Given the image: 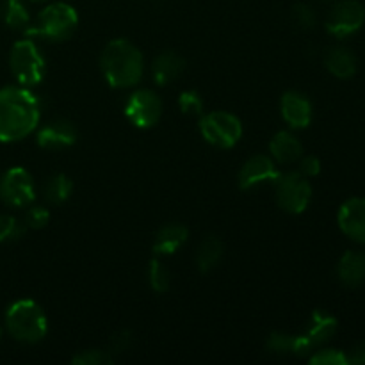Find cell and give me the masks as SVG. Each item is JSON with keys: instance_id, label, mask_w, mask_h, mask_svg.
Returning a JSON list of instances; mask_svg holds the SVG:
<instances>
[{"instance_id": "cell-1", "label": "cell", "mask_w": 365, "mask_h": 365, "mask_svg": "<svg viewBox=\"0 0 365 365\" xmlns=\"http://www.w3.org/2000/svg\"><path fill=\"white\" fill-rule=\"evenodd\" d=\"M39 102L24 86L0 89V143H16L31 135L39 125Z\"/></svg>"}, {"instance_id": "cell-2", "label": "cell", "mask_w": 365, "mask_h": 365, "mask_svg": "<svg viewBox=\"0 0 365 365\" xmlns=\"http://www.w3.org/2000/svg\"><path fill=\"white\" fill-rule=\"evenodd\" d=\"M100 68L110 88L127 89L141 81L145 61L134 43L127 39H114L102 50Z\"/></svg>"}, {"instance_id": "cell-3", "label": "cell", "mask_w": 365, "mask_h": 365, "mask_svg": "<svg viewBox=\"0 0 365 365\" xmlns=\"http://www.w3.org/2000/svg\"><path fill=\"white\" fill-rule=\"evenodd\" d=\"M6 330L13 339L25 344L43 341L48 324L41 307L32 299H18L6 312Z\"/></svg>"}, {"instance_id": "cell-4", "label": "cell", "mask_w": 365, "mask_h": 365, "mask_svg": "<svg viewBox=\"0 0 365 365\" xmlns=\"http://www.w3.org/2000/svg\"><path fill=\"white\" fill-rule=\"evenodd\" d=\"M78 25V14L70 4H48L36 18L34 25H29L25 36H39L50 41H64L73 36Z\"/></svg>"}, {"instance_id": "cell-5", "label": "cell", "mask_w": 365, "mask_h": 365, "mask_svg": "<svg viewBox=\"0 0 365 365\" xmlns=\"http://www.w3.org/2000/svg\"><path fill=\"white\" fill-rule=\"evenodd\" d=\"M9 68L18 84L24 88L41 84L45 78L46 63L43 53L32 39H20L9 52Z\"/></svg>"}, {"instance_id": "cell-6", "label": "cell", "mask_w": 365, "mask_h": 365, "mask_svg": "<svg viewBox=\"0 0 365 365\" xmlns=\"http://www.w3.org/2000/svg\"><path fill=\"white\" fill-rule=\"evenodd\" d=\"M274 196L277 202L285 212L302 214L309 207L312 198V187H310L307 177H303L299 171H287V173H278L274 178Z\"/></svg>"}, {"instance_id": "cell-7", "label": "cell", "mask_w": 365, "mask_h": 365, "mask_svg": "<svg viewBox=\"0 0 365 365\" xmlns=\"http://www.w3.org/2000/svg\"><path fill=\"white\" fill-rule=\"evenodd\" d=\"M200 132L209 145L216 148H232L241 139L242 125L234 114L214 110L200 120Z\"/></svg>"}, {"instance_id": "cell-8", "label": "cell", "mask_w": 365, "mask_h": 365, "mask_svg": "<svg viewBox=\"0 0 365 365\" xmlns=\"http://www.w3.org/2000/svg\"><path fill=\"white\" fill-rule=\"evenodd\" d=\"M36 198V185L32 175L25 168H11L0 177V200L7 207L24 209Z\"/></svg>"}, {"instance_id": "cell-9", "label": "cell", "mask_w": 365, "mask_h": 365, "mask_svg": "<svg viewBox=\"0 0 365 365\" xmlns=\"http://www.w3.org/2000/svg\"><path fill=\"white\" fill-rule=\"evenodd\" d=\"M125 116L134 127L152 128L163 116V102L150 89H139L128 96L125 103Z\"/></svg>"}, {"instance_id": "cell-10", "label": "cell", "mask_w": 365, "mask_h": 365, "mask_svg": "<svg viewBox=\"0 0 365 365\" xmlns=\"http://www.w3.org/2000/svg\"><path fill=\"white\" fill-rule=\"evenodd\" d=\"M365 21V7L359 0H342L335 4L327 20V31L339 39L355 34Z\"/></svg>"}, {"instance_id": "cell-11", "label": "cell", "mask_w": 365, "mask_h": 365, "mask_svg": "<svg viewBox=\"0 0 365 365\" xmlns=\"http://www.w3.org/2000/svg\"><path fill=\"white\" fill-rule=\"evenodd\" d=\"M337 328L339 323L334 316H328V314L316 310L312 314V319H310V324L305 334L296 335V355H309L310 351L323 346L324 342H328L334 337Z\"/></svg>"}, {"instance_id": "cell-12", "label": "cell", "mask_w": 365, "mask_h": 365, "mask_svg": "<svg viewBox=\"0 0 365 365\" xmlns=\"http://www.w3.org/2000/svg\"><path fill=\"white\" fill-rule=\"evenodd\" d=\"M278 177L277 164L267 155H253L245 163L239 171V187L250 191L259 185L271 184Z\"/></svg>"}, {"instance_id": "cell-13", "label": "cell", "mask_w": 365, "mask_h": 365, "mask_svg": "<svg viewBox=\"0 0 365 365\" xmlns=\"http://www.w3.org/2000/svg\"><path fill=\"white\" fill-rule=\"evenodd\" d=\"M36 141L43 150L70 148L77 141V128L68 120H52L39 128Z\"/></svg>"}, {"instance_id": "cell-14", "label": "cell", "mask_w": 365, "mask_h": 365, "mask_svg": "<svg viewBox=\"0 0 365 365\" xmlns=\"http://www.w3.org/2000/svg\"><path fill=\"white\" fill-rule=\"evenodd\" d=\"M339 227L356 242H365V198H351L339 209Z\"/></svg>"}, {"instance_id": "cell-15", "label": "cell", "mask_w": 365, "mask_h": 365, "mask_svg": "<svg viewBox=\"0 0 365 365\" xmlns=\"http://www.w3.org/2000/svg\"><path fill=\"white\" fill-rule=\"evenodd\" d=\"M282 116L291 128L302 130L312 121V103L305 95L298 91H287L282 96Z\"/></svg>"}, {"instance_id": "cell-16", "label": "cell", "mask_w": 365, "mask_h": 365, "mask_svg": "<svg viewBox=\"0 0 365 365\" xmlns=\"http://www.w3.org/2000/svg\"><path fill=\"white\" fill-rule=\"evenodd\" d=\"M269 152L274 163L291 164L303 155V145L292 132L282 130L277 132L271 139Z\"/></svg>"}, {"instance_id": "cell-17", "label": "cell", "mask_w": 365, "mask_h": 365, "mask_svg": "<svg viewBox=\"0 0 365 365\" xmlns=\"http://www.w3.org/2000/svg\"><path fill=\"white\" fill-rule=\"evenodd\" d=\"M185 68L184 57L178 56L177 52H171V50H164L159 56L155 57L152 66V75L155 78V82L159 86L171 84L173 81H177L182 75Z\"/></svg>"}, {"instance_id": "cell-18", "label": "cell", "mask_w": 365, "mask_h": 365, "mask_svg": "<svg viewBox=\"0 0 365 365\" xmlns=\"http://www.w3.org/2000/svg\"><path fill=\"white\" fill-rule=\"evenodd\" d=\"M189 237V230L184 225H164L155 235V241H153V252L157 257L164 255H173L178 252L180 246L185 245Z\"/></svg>"}, {"instance_id": "cell-19", "label": "cell", "mask_w": 365, "mask_h": 365, "mask_svg": "<svg viewBox=\"0 0 365 365\" xmlns=\"http://www.w3.org/2000/svg\"><path fill=\"white\" fill-rule=\"evenodd\" d=\"M337 277L346 287H359L365 282V255L359 252H346L337 266Z\"/></svg>"}, {"instance_id": "cell-20", "label": "cell", "mask_w": 365, "mask_h": 365, "mask_svg": "<svg viewBox=\"0 0 365 365\" xmlns=\"http://www.w3.org/2000/svg\"><path fill=\"white\" fill-rule=\"evenodd\" d=\"M324 66L334 77L351 78L356 73V57L346 46H334L324 56Z\"/></svg>"}, {"instance_id": "cell-21", "label": "cell", "mask_w": 365, "mask_h": 365, "mask_svg": "<svg viewBox=\"0 0 365 365\" xmlns=\"http://www.w3.org/2000/svg\"><path fill=\"white\" fill-rule=\"evenodd\" d=\"M225 253V245L216 235H207L196 252V266L202 273H210L221 262Z\"/></svg>"}, {"instance_id": "cell-22", "label": "cell", "mask_w": 365, "mask_h": 365, "mask_svg": "<svg viewBox=\"0 0 365 365\" xmlns=\"http://www.w3.org/2000/svg\"><path fill=\"white\" fill-rule=\"evenodd\" d=\"M0 18L4 25L13 31H27L31 25V16L24 0H2L0 4Z\"/></svg>"}, {"instance_id": "cell-23", "label": "cell", "mask_w": 365, "mask_h": 365, "mask_svg": "<svg viewBox=\"0 0 365 365\" xmlns=\"http://www.w3.org/2000/svg\"><path fill=\"white\" fill-rule=\"evenodd\" d=\"M73 192V182H71L70 177L63 173H57L53 177H50L46 180L45 189H43V195H45V200L52 205H63L64 202H68Z\"/></svg>"}, {"instance_id": "cell-24", "label": "cell", "mask_w": 365, "mask_h": 365, "mask_svg": "<svg viewBox=\"0 0 365 365\" xmlns=\"http://www.w3.org/2000/svg\"><path fill=\"white\" fill-rule=\"evenodd\" d=\"M148 282L150 287L153 289L155 292L163 294L170 289V282H171V274L168 271V267L160 262L159 259H153L148 266Z\"/></svg>"}, {"instance_id": "cell-25", "label": "cell", "mask_w": 365, "mask_h": 365, "mask_svg": "<svg viewBox=\"0 0 365 365\" xmlns=\"http://www.w3.org/2000/svg\"><path fill=\"white\" fill-rule=\"evenodd\" d=\"M25 223L11 214H0V242H13L24 237Z\"/></svg>"}, {"instance_id": "cell-26", "label": "cell", "mask_w": 365, "mask_h": 365, "mask_svg": "<svg viewBox=\"0 0 365 365\" xmlns=\"http://www.w3.org/2000/svg\"><path fill=\"white\" fill-rule=\"evenodd\" d=\"M267 349L274 355H296V335L274 331L267 339Z\"/></svg>"}, {"instance_id": "cell-27", "label": "cell", "mask_w": 365, "mask_h": 365, "mask_svg": "<svg viewBox=\"0 0 365 365\" xmlns=\"http://www.w3.org/2000/svg\"><path fill=\"white\" fill-rule=\"evenodd\" d=\"M113 362V355L107 349H84L71 359L73 365H110Z\"/></svg>"}, {"instance_id": "cell-28", "label": "cell", "mask_w": 365, "mask_h": 365, "mask_svg": "<svg viewBox=\"0 0 365 365\" xmlns=\"http://www.w3.org/2000/svg\"><path fill=\"white\" fill-rule=\"evenodd\" d=\"M178 107L187 116H200L203 113V100L200 96V93L189 89V91L180 93V96H178Z\"/></svg>"}, {"instance_id": "cell-29", "label": "cell", "mask_w": 365, "mask_h": 365, "mask_svg": "<svg viewBox=\"0 0 365 365\" xmlns=\"http://www.w3.org/2000/svg\"><path fill=\"white\" fill-rule=\"evenodd\" d=\"M291 16H292V21H294L299 29H305V31L314 29L317 24L316 11H314L310 6H307V4H296L291 11Z\"/></svg>"}, {"instance_id": "cell-30", "label": "cell", "mask_w": 365, "mask_h": 365, "mask_svg": "<svg viewBox=\"0 0 365 365\" xmlns=\"http://www.w3.org/2000/svg\"><path fill=\"white\" fill-rule=\"evenodd\" d=\"M48 221H50L48 209L41 205H34L31 207V209H27V212H25V217H24L25 227L31 228V230H41V228H45L46 225H48Z\"/></svg>"}, {"instance_id": "cell-31", "label": "cell", "mask_w": 365, "mask_h": 365, "mask_svg": "<svg viewBox=\"0 0 365 365\" xmlns=\"http://www.w3.org/2000/svg\"><path fill=\"white\" fill-rule=\"evenodd\" d=\"M310 364H314V365H348V360H346V353L339 351V349H317V351L310 356Z\"/></svg>"}, {"instance_id": "cell-32", "label": "cell", "mask_w": 365, "mask_h": 365, "mask_svg": "<svg viewBox=\"0 0 365 365\" xmlns=\"http://www.w3.org/2000/svg\"><path fill=\"white\" fill-rule=\"evenodd\" d=\"M130 344H132L130 331L120 330V331H116L114 335H110L109 348H107V351H109L110 355H118V353L127 351V349L130 348Z\"/></svg>"}, {"instance_id": "cell-33", "label": "cell", "mask_w": 365, "mask_h": 365, "mask_svg": "<svg viewBox=\"0 0 365 365\" xmlns=\"http://www.w3.org/2000/svg\"><path fill=\"white\" fill-rule=\"evenodd\" d=\"M299 173L307 178L317 177V175L321 173V160L317 159L316 155L305 157V159L302 160V164H299Z\"/></svg>"}, {"instance_id": "cell-34", "label": "cell", "mask_w": 365, "mask_h": 365, "mask_svg": "<svg viewBox=\"0 0 365 365\" xmlns=\"http://www.w3.org/2000/svg\"><path fill=\"white\" fill-rule=\"evenodd\" d=\"M346 360H348L349 365H364L365 364V341L353 346V348L346 353Z\"/></svg>"}, {"instance_id": "cell-35", "label": "cell", "mask_w": 365, "mask_h": 365, "mask_svg": "<svg viewBox=\"0 0 365 365\" xmlns=\"http://www.w3.org/2000/svg\"><path fill=\"white\" fill-rule=\"evenodd\" d=\"M2 334H4V330H2V327H0V339H2Z\"/></svg>"}, {"instance_id": "cell-36", "label": "cell", "mask_w": 365, "mask_h": 365, "mask_svg": "<svg viewBox=\"0 0 365 365\" xmlns=\"http://www.w3.org/2000/svg\"><path fill=\"white\" fill-rule=\"evenodd\" d=\"M32 2H45V0H32Z\"/></svg>"}]
</instances>
